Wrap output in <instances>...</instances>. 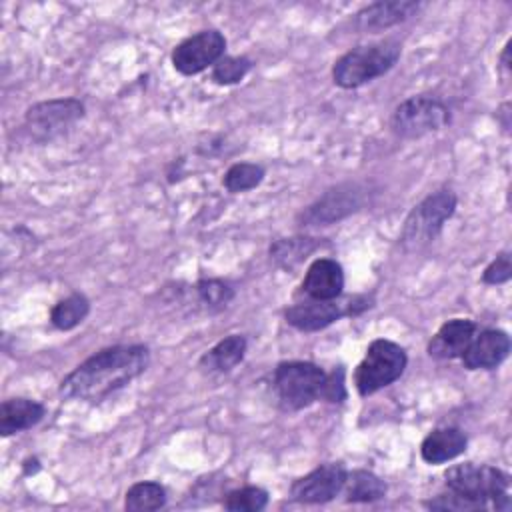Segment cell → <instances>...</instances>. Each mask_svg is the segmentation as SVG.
<instances>
[{
    "label": "cell",
    "instance_id": "obj_1",
    "mask_svg": "<svg viewBox=\"0 0 512 512\" xmlns=\"http://www.w3.org/2000/svg\"><path fill=\"white\" fill-rule=\"evenodd\" d=\"M148 362L150 352L142 344L104 348L78 364L60 382V394L70 400L100 402L138 378L148 368Z\"/></svg>",
    "mask_w": 512,
    "mask_h": 512
},
{
    "label": "cell",
    "instance_id": "obj_2",
    "mask_svg": "<svg viewBox=\"0 0 512 512\" xmlns=\"http://www.w3.org/2000/svg\"><path fill=\"white\" fill-rule=\"evenodd\" d=\"M400 42L388 38L364 44L342 54L332 66V80L340 88H358L386 74L400 58Z\"/></svg>",
    "mask_w": 512,
    "mask_h": 512
},
{
    "label": "cell",
    "instance_id": "obj_3",
    "mask_svg": "<svg viewBox=\"0 0 512 512\" xmlns=\"http://www.w3.org/2000/svg\"><path fill=\"white\" fill-rule=\"evenodd\" d=\"M326 376L328 374L312 362H282L274 370V390L286 410H302L322 398Z\"/></svg>",
    "mask_w": 512,
    "mask_h": 512
},
{
    "label": "cell",
    "instance_id": "obj_4",
    "mask_svg": "<svg viewBox=\"0 0 512 512\" xmlns=\"http://www.w3.org/2000/svg\"><path fill=\"white\" fill-rule=\"evenodd\" d=\"M408 364V356L402 346L392 340L378 338L370 342L364 360L354 372V384L362 396L374 394L380 388L396 382Z\"/></svg>",
    "mask_w": 512,
    "mask_h": 512
},
{
    "label": "cell",
    "instance_id": "obj_5",
    "mask_svg": "<svg viewBox=\"0 0 512 512\" xmlns=\"http://www.w3.org/2000/svg\"><path fill=\"white\" fill-rule=\"evenodd\" d=\"M454 210H456V196L450 190H438L426 196L406 216L402 226V236H400L402 244L408 250H418L426 246L440 234L444 222L454 214Z\"/></svg>",
    "mask_w": 512,
    "mask_h": 512
},
{
    "label": "cell",
    "instance_id": "obj_6",
    "mask_svg": "<svg viewBox=\"0 0 512 512\" xmlns=\"http://www.w3.org/2000/svg\"><path fill=\"white\" fill-rule=\"evenodd\" d=\"M450 124V110L432 96H410L392 114V130L402 138H420Z\"/></svg>",
    "mask_w": 512,
    "mask_h": 512
},
{
    "label": "cell",
    "instance_id": "obj_7",
    "mask_svg": "<svg viewBox=\"0 0 512 512\" xmlns=\"http://www.w3.org/2000/svg\"><path fill=\"white\" fill-rule=\"evenodd\" d=\"M370 308L368 298L364 296H350L346 300H306V302H298L292 304L290 308H286L284 316L286 322L302 332H316L322 330L330 324H334L336 320H340L342 316H354L362 310Z\"/></svg>",
    "mask_w": 512,
    "mask_h": 512
},
{
    "label": "cell",
    "instance_id": "obj_8",
    "mask_svg": "<svg viewBox=\"0 0 512 512\" xmlns=\"http://www.w3.org/2000/svg\"><path fill=\"white\" fill-rule=\"evenodd\" d=\"M444 478L450 490H456L474 500H482L486 504L492 502L496 496L506 494L510 488V476L500 468L488 464L464 462L448 468Z\"/></svg>",
    "mask_w": 512,
    "mask_h": 512
},
{
    "label": "cell",
    "instance_id": "obj_9",
    "mask_svg": "<svg viewBox=\"0 0 512 512\" xmlns=\"http://www.w3.org/2000/svg\"><path fill=\"white\" fill-rule=\"evenodd\" d=\"M366 202V190L356 182L338 184L326 190L302 214L300 222L306 226H326L358 212Z\"/></svg>",
    "mask_w": 512,
    "mask_h": 512
},
{
    "label": "cell",
    "instance_id": "obj_10",
    "mask_svg": "<svg viewBox=\"0 0 512 512\" xmlns=\"http://www.w3.org/2000/svg\"><path fill=\"white\" fill-rule=\"evenodd\" d=\"M226 50V38L218 30H202L198 34H192L190 38L182 40L172 50V66L184 74L192 76L208 66H214Z\"/></svg>",
    "mask_w": 512,
    "mask_h": 512
},
{
    "label": "cell",
    "instance_id": "obj_11",
    "mask_svg": "<svg viewBox=\"0 0 512 512\" xmlns=\"http://www.w3.org/2000/svg\"><path fill=\"white\" fill-rule=\"evenodd\" d=\"M84 116V104L76 98L46 100L26 110V126L38 138H54Z\"/></svg>",
    "mask_w": 512,
    "mask_h": 512
},
{
    "label": "cell",
    "instance_id": "obj_12",
    "mask_svg": "<svg viewBox=\"0 0 512 512\" xmlns=\"http://www.w3.org/2000/svg\"><path fill=\"white\" fill-rule=\"evenodd\" d=\"M344 480H346V468L340 462H328L314 468L306 476L298 478L292 484L290 494L296 502L324 504L342 492Z\"/></svg>",
    "mask_w": 512,
    "mask_h": 512
},
{
    "label": "cell",
    "instance_id": "obj_13",
    "mask_svg": "<svg viewBox=\"0 0 512 512\" xmlns=\"http://www.w3.org/2000/svg\"><path fill=\"white\" fill-rule=\"evenodd\" d=\"M508 352L510 336L504 330L488 328L474 334L472 342L460 358L468 370H492L508 358Z\"/></svg>",
    "mask_w": 512,
    "mask_h": 512
},
{
    "label": "cell",
    "instance_id": "obj_14",
    "mask_svg": "<svg viewBox=\"0 0 512 512\" xmlns=\"http://www.w3.org/2000/svg\"><path fill=\"white\" fill-rule=\"evenodd\" d=\"M478 326L468 318H452L440 326V330L428 342V354L436 360L460 358L472 342Z\"/></svg>",
    "mask_w": 512,
    "mask_h": 512
},
{
    "label": "cell",
    "instance_id": "obj_15",
    "mask_svg": "<svg viewBox=\"0 0 512 512\" xmlns=\"http://www.w3.org/2000/svg\"><path fill=\"white\" fill-rule=\"evenodd\" d=\"M344 288V270L332 258H316L302 280V290L314 300H336Z\"/></svg>",
    "mask_w": 512,
    "mask_h": 512
},
{
    "label": "cell",
    "instance_id": "obj_16",
    "mask_svg": "<svg viewBox=\"0 0 512 512\" xmlns=\"http://www.w3.org/2000/svg\"><path fill=\"white\" fill-rule=\"evenodd\" d=\"M420 10L418 2L408 0H394V2H374L362 8L356 18L354 26L360 32H380L386 28H392L410 16H414Z\"/></svg>",
    "mask_w": 512,
    "mask_h": 512
},
{
    "label": "cell",
    "instance_id": "obj_17",
    "mask_svg": "<svg viewBox=\"0 0 512 512\" xmlns=\"http://www.w3.org/2000/svg\"><path fill=\"white\" fill-rule=\"evenodd\" d=\"M468 438L460 428H436L420 444V456L428 464H442L454 460L466 450Z\"/></svg>",
    "mask_w": 512,
    "mask_h": 512
},
{
    "label": "cell",
    "instance_id": "obj_18",
    "mask_svg": "<svg viewBox=\"0 0 512 512\" xmlns=\"http://www.w3.org/2000/svg\"><path fill=\"white\" fill-rule=\"evenodd\" d=\"M44 406L30 398H10L0 406V432L10 436L36 426L44 416Z\"/></svg>",
    "mask_w": 512,
    "mask_h": 512
},
{
    "label": "cell",
    "instance_id": "obj_19",
    "mask_svg": "<svg viewBox=\"0 0 512 512\" xmlns=\"http://www.w3.org/2000/svg\"><path fill=\"white\" fill-rule=\"evenodd\" d=\"M244 354L246 338L240 334H230L200 358V366L208 372H230L236 364L242 362Z\"/></svg>",
    "mask_w": 512,
    "mask_h": 512
},
{
    "label": "cell",
    "instance_id": "obj_20",
    "mask_svg": "<svg viewBox=\"0 0 512 512\" xmlns=\"http://www.w3.org/2000/svg\"><path fill=\"white\" fill-rule=\"evenodd\" d=\"M344 494L348 502H376L386 496V482L368 470L346 472Z\"/></svg>",
    "mask_w": 512,
    "mask_h": 512
},
{
    "label": "cell",
    "instance_id": "obj_21",
    "mask_svg": "<svg viewBox=\"0 0 512 512\" xmlns=\"http://www.w3.org/2000/svg\"><path fill=\"white\" fill-rule=\"evenodd\" d=\"M88 312H90L88 298L76 292L54 304V308L50 310V322L58 330H72L88 316Z\"/></svg>",
    "mask_w": 512,
    "mask_h": 512
},
{
    "label": "cell",
    "instance_id": "obj_22",
    "mask_svg": "<svg viewBox=\"0 0 512 512\" xmlns=\"http://www.w3.org/2000/svg\"><path fill=\"white\" fill-rule=\"evenodd\" d=\"M166 504V490L158 482H136L128 488L124 506L130 512H150Z\"/></svg>",
    "mask_w": 512,
    "mask_h": 512
},
{
    "label": "cell",
    "instance_id": "obj_23",
    "mask_svg": "<svg viewBox=\"0 0 512 512\" xmlns=\"http://www.w3.org/2000/svg\"><path fill=\"white\" fill-rule=\"evenodd\" d=\"M316 246L318 242H314V238H280L270 246V258L282 268H294L312 254Z\"/></svg>",
    "mask_w": 512,
    "mask_h": 512
},
{
    "label": "cell",
    "instance_id": "obj_24",
    "mask_svg": "<svg viewBox=\"0 0 512 512\" xmlns=\"http://www.w3.org/2000/svg\"><path fill=\"white\" fill-rule=\"evenodd\" d=\"M266 170L254 162H236L224 174V188L228 192H246L256 188L264 180Z\"/></svg>",
    "mask_w": 512,
    "mask_h": 512
},
{
    "label": "cell",
    "instance_id": "obj_25",
    "mask_svg": "<svg viewBox=\"0 0 512 512\" xmlns=\"http://www.w3.org/2000/svg\"><path fill=\"white\" fill-rule=\"evenodd\" d=\"M268 504V492L258 486H246L226 496L224 508L232 512H260Z\"/></svg>",
    "mask_w": 512,
    "mask_h": 512
},
{
    "label": "cell",
    "instance_id": "obj_26",
    "mask_svg": "<svg viewBox=\"0 0 512 512\" xmlns=\"http://www.w3.org/2000/svg\"><path fill=\"white\" fill-rule=\"evenodd\" d=\"M250 68H252V62L246 56H222L212 66V80L222 86L236 84L248 74Z\"/></svg>",
    "mask_w": 512,
    "mask_h": 512
},
{
    "label": "cell",
    "instance_id": "obj_27",
    "mask_svg": "<svg viewBox=\"0 0 512 512\" xmlns=\"http://www.w3.org/2000/svg\"><path fill=\"white\" fill-rule=\"evenodd\" d=\"M196 292H198L200 300H202L208 308H212V310H222V308H226V306L232 302V298H234V290H232L226 282L214 280V278H210V280H200V282L196 284Z\"/></svg>",
    "mask_w": 512,
    "mask_h": 512
},
{
    "label": "cell",
    "instance_id": "obj_28",
    "mask_svg": "<svg viewBox=\"0 0 512 512\" xmlns=\"http://www.w3.org/2000/svg\"><path fill=\"white\" fill-rule=\"evenodd\" d=\"M428 508L432 510H456V512H466V510H482V508H488L486 502L482 500H474L470 496H464L456 490H450L448 488V494H440L436 496L434 500L426 502Z\"/></svg>",
    "mask_w": 512,
    "mask_h": 512
},
{
    "label": "cell",
    "instance_id": "obj_29",
    "mask_svg": "<svg viewBox=\"0 0 512 512\" xmlns=\"http://www.w3.org/2000/svg\"><path fill=\"white\" fill-rule=\"evenodd\" d=\"M512 276V262H510V252H500L482 272V282L484 284H504Z\"/></svg>",
    "mask_w": 512,
    "mask_h": 512
},
{
    "label": "cell",
    "instance_id": "obj_30",
    "mask_svg": "<svg viewBox=\"0 0 512 512\" xmlns=\"http://www.w3.org/2000/svg\"><path fill=\"white\" fill-rule=\"evenodd\" d=\"M322 400L328 402H342L346 400V386H344V370L338 368L332 374L326 376V386H324V394Z\"/></svg>",
    "mask_w": 512,
    "mask_h": 512
},
{
    "label": "cell",
    "instance_id": "obj_31",
    "mask_svg": "<svg viewBox=\"0 0 512 512\" xmlns=\"http://www.w3.org/2000/svg\"><path fill=\"white\" fill-rule=\"evenodd\" d=\"M508 52H510V42H506V46H504V52H502V66L508 70L510 68V62H508Z\"/></svg>",
    "mask_w": 512,
    "mask_h": 512
}]
</instances>
